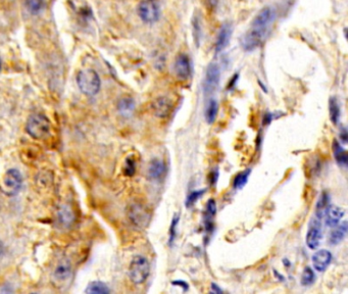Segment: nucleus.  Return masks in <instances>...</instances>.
<instances>
[{
    "label": "nucleus",
    "instance_id": "f257e3e1",
    "mask_svg": "<svg viewBox=\"0 0 348 294\" xmlns=\"http://www.w3.org/2000/svg\"><path fill=\"white\" fill-rule=\"evenodd\" d=\"M275 19V12L270 6L263 7L252 19L250 28L242 38L241 45L245 51H253L261 46Z\"/></svg>",
    "mask_w": 348,
    "mask_h": 294
},
{
    "label": "nucleus",
    "instance_id": "f03ea898",
    "mask_svg": "<svg viewBox=\"0 0 348 294\" xmlns=\"http://www.w3.org/2000/svg\"><path fill=\"white\" fill-rule=\"evenodd\" d=\"M77 84L82 93L87 96H94L99 92L101 82L96 72L92 69H86L78 74Z\"/></svg>",
    "mask_w": 348,
    "mask_h": 294
},
{
    "label": "nucleus",
    "instance_id": "7ed1b4c3",
    "mask_svg": "<svg viewBox=\"0 0 348 294\" xmlns=\"http://www.w3.org/2000/svg\"><path fill=\"white\" fill-rule=\"evenodd\" d=\"M50 121L45 114H32L26 123V131L32 138L40 140L45 138L50 132Z\"/></svg>",
    "mask_w": 348,
    "mask_h": 294
},
{
    "label": "nucleus",
    "instance_id": "20e7f679",
    "mask_svg": "<svg viewBox=\"0 0 348 294\" xmlns=\"http://www.w3.org/2000/svg\"><path fill=\"white\" fill-rule=\"evenodd\" d=\"M150 273L149 261L142 256H136L130 262L129 277L136 285L143 284Z\"/></svg>",
    "mask_w": 348,
    "mask_h": 294
},
{
    "label": "nucleus",
    "instance_id": "39448f33",
    "mask_svg": "<svg viewBox=\"0 0 348 294\" xmlns=\"http://www.w3.org/2000/svg\"><path fill=\"white\" fill-rule=\"evenodd\" d=\"M137 13L140 19L147 25H153L158 22L162 15V8L158 0H141Z\"/></svg>",
    "mask_w": 348,
    "mask_h": 294
},
{
    "label": "nucleus",
    "instance_id": "423d86ee",
    "mask_svg": "<svg viewBox=\"0 0 348 294\" xmlns=\"http://www.w3.org/2000/svg\"><path fill=\"white\" fill-rule=\"evenodd\" d=\"M128 218L130 222L138 229H145L151 220V213L145 205L135 202L128 207Z\"/></svg>",
    "mask_w": 348,
    "mask_h": 294
},
{
    "label": "nucleus",
    "instance_id": "0eeeda50",
    "mask_svg": "<svg viewBox=\"0 0 348 294\" xmlns=\"http://www.w3.org/2000/svg\"><path fill=\"white\" fill-rule=\"evenodd\" d=\"M23 185V177L18 170H8L1 180V190L8 196L18 194Z\"/></svg>",
    "mask_w": 348,
    "mask_h": 294
},
{
    "label": "nucleus",
    "instance_id": "6e6552de",
    "mask_svg": "<svg viewBox=\"0 0 348 294\" xmlns=\"http://www.w3.org/2000/svg\"><path fill=\"white\" fill-rule=\"evenodd\" d=\"M220 80V70L218 64H210L205 73L204 83H203V89L205 94H212L214 93L217 88L219 87Z\"/></svg>",
    "mask_w": 348,
    "mask_h": 294
},
{
    "label": "nucleus",
    "instance_id": "1a4fd4ad",
    "mask_svg": "<svg viewBox=\"0 0 348 294\" xmlns=\"http://www.w3.org/2000/svg\"><path fill=\"white\" fill-rule=\"evenodd\" d=\"M174 72L176 76L181 80H187L191 76V62H190V59L186 55L181 54L176 57L174 64Z\"/></svg>",
    "mask_w": 348,
    "mask_h": 294
},
{
    "label": "nucleus",
    "instance_id": "9d476101",
    "mask_svg": "<svg viewBox=\"0 0 348 294\" xmlns=\"http://www.w3.org/2000/svg\"><path fill=\"white\" fill-rule=\"evenodd\" d=\"M322 240V229L319 220H313L311 222L310 229L307 233V238L305 242L311 249L318 248Z\"/></svg>",
    "mask_w": 348,
    "mask_h": 294
},
{
    "label": "nucleus",
    "instance_id": "9b49d317",
    "mask_svg": "<svg viewBox=\"0 0 348 294\" xmlns=\"http://www.w3.org/2000/svg\"><path fill=\"white\" fill-rule=\"evenodd\" d=\"M173 109V102L170 98L165 96L157 97L152 103V110L156 117L164 119L170 114Z\"/></svg>",
    "mask_w": 348,
    "mask_h": 294
},
{
    "label": "nucleus",
    "instance_id": "f8f14e48",
    "mask_svg": "<svg viewBox=\"0 0 348 294\" xmlns=\"http://www.w3.org/2000/svg\"><path fill=\"white\" fill-rule=\"evenodd\" d=\"M232 36V25L227 22L221 25L216 39V52L220 54L223 51L229 44Z\"/></svg>",
    "mask_w": 348,
    "mask_h": 294
},
{
    "label": "nucleus",
    "instance_id": "ddd939ff",
    "mask_svg": "<svg viewBox=\"0 0 348 294\" xmlns=\"http://www.w3.org/2000/svg\"><path fill=\"white\" fill-rule=\"evenodd\" d=\"M331 261H332V254L327 249L316 251V253L312 256V265L313 268L318 272H324L330 266Z\"/></svg>",
    "mask_w": 348,
    "mask_h": 294
},
{
    "label": "nucleus",
    "instance_id": "4468645a",
    "mask_svg": "<svg viewBox=\"0 0 348 294\" xmlns=\"http://www.w3.org/2000/svg\"><path fill=\"white\" fill-rule=\"evenodd\" d=\"M72 274H73V269L70 260L62 259L58 262V265L55 270L54 278L58 283H65L69 279H71Z\"/></svg>",
    "mask_w": 348,
    "mask_h": 294
},
{
    "label": "nucleus",
    "instance_id": "2eb2a0df",
    "mask_svg": "<svg viewBox=\"0 0 348 294\" xmlns=\"http://www.w3.org/2000/svg\"><path fill=\"white\" fill-rule=\"evenodd\" d=\"M345 215V209L336 206V205H330L328 211H327L325 217H326V224L328 227L333 228L336 225H338L340 223V220Z\"/></svg>",
    "mask_w": 348,
    "mask_h": 294
},
{
    "label": "nucleus",
    "instance_id": "dca6fc26",
    "mask_svg": "<svg viewBox=\"0 0 348 294\" xmlns=\"http://www.w3.org/2000/svg\"><path fill=\"white\" fill-rule=\"evenodd\" d=\"M334 229L331 231L330 237H329V242L332 245H338L344 240L346 234H347V222L344 220L341 224L336 225L333 227Z\"/></svg>",
    "mask_w": 348,
    "mask_h": 294
},
{
    "label": "nucleus",
    "instance_id": "f3484780",
    "mask_svg": "<svg viewBox=\"0 0 348 294\" xmlns=\"http://www.w3.org/2000/svg\"><path fill=\"white\" fill-rule=\"evenodd\" d=\"M59 223L65 227H71L75 222V214L69 205H63L58 209L57 213Z\"/></svg>",
    "mask_w": 348,
    "mask_h": 294
},
{
    "label": "nucleus",
    "instance_id": "a211bd4d",
    "mask_svg": "<svg viewBox=\"0 0 348 294\" xmlns=\"http://www.w3.org/2000/svg\"><path fill=\"white\" fill-rule=\"evenodd\" d=\"M165 165L161 160H153L148 166V178L151 180H158L164 175Z\"/></svg>",
    "mask_w": 348,
    "mask_h": 294
},
{
    "label": "nucleus",
    "instance_id": "6ab92c4d",
    "mask_svg": "<svg viewBox=\"0 0 348 294\" xmlns=\"http://www.w3.org/2000/svg\"><path fill=\"white\" fill-rule=\"evenodd\" d=\"M217 213V204L214 199H209L204 211V223L207 231L213 228V220Z\"/></svg>",
    "mask_w": 348,
    "mask_h": 294
},
{
    "label": "nucleus",
    "instance_id": "aec40b11",
    "mask_svg": "<svg viewBox=\"0 0 348 294\" xmlns=\"http://www.w3.org/2000/svg\"><path fill=\"white\" fill-rule=\"evenodd\" d=\"M118 110L123 117H130L135 110L134 99L132 97H123L118 103Z\"/></svg>",
    "mask_w": 348,
    "mask_h": 294
},
{
    "label": "nucleus",
    "instance_id": "412c9836",
    "mask_svg": "<svg viewBox=\"0 0 348 294\" xmlns=\"http://www.w3.org/2000/svg\"><path fill=\"white\" fill-rule=\"evenodd\" d=\"M330 202H329V195L327 194V192H322L318 202L315 205V216L318 219H323L328 211V208L330 206Z\"/></svg>",
    "mask_w": 348,
    "mask_h": 294
},
{
    "label": "nucleus",
    "instance_id": "4be33fe9",
    "mask_svg": "<svg viewBox=\"0 0 348 294\" xmlns=\"http://www.w3.org/2000/svg\"><path fill=\"white\" fill-rule=\"evenodd\" d=\"M333 149H334V157L340 166H347L348 164V155L346 150L343 148L342 146H340V144L335 141L334 145H333Z\"/></svg>",
    "mask_w": 348,
    "mask_h": 294
},
{
    "label": "nucleus",
    "instance_id": "5701e85b",
    "mask_svg": "<svg viewBox=\"0 0 348 294\" xmlns=\"http://www.w3.org/2000/svg\"><path fill=\"white\" fill-rule=\"evenodd\" d=\"M219 112V103L216 99H210L205 109V120L207 124H214Z\"/></svg>",
    "mask_w": 348,
    "mask_h": 294
},
{
    "label": "nucleus",
    "instance_id": "b1692460",
    "mask_svg": "<svg viewBox=\"0 0 348 294\" xmlns=\"http://www.w3.org/2000/svg\"><path fill=\"white\" fill-rule=\"evenodd\" d=\"M85 292L91 294H108L110 292V289L108 287L107 284H104L103 282L94 281L88 285Z\"/></svg>",
    "mask_w": 348,
    "mask_h": 294
},
{
    "label": "nucleus",
    "instance_id": "393cba45",
    "mask_svg": "<svg viewBox=\"0 0 348 294\" xmlns=\"http://www.w3.org/2000/svg\"><path fill=\"white\" fill-rule=\"evenodd\" d=\"M329 112H330V120L333 124L337 125L340 119V107L339 103L335 97H331L329 101Z\"/></svg>",
    "mask_w": 348,
    "mask_h": 294
},
{
    "label": "nucleus",
    "instance_id": "a878e982",
    "mask_svg": "<svg viewBox=\"0 0 348 294\" xmlns=\"http://www.w3.org/2000/svg\"><path fill=\"white\" fill-rule=\"evenodd\" d=\"M192 36L196 45L199 46L202 36V26H201V20H200L198 16H194L192 18Z\"/></svg>",
    "mask_w": 348,
    "mask_h": 294
},
{
    "label": "nucleus",
    "instance_id": "bb28decb",
    "mask_svg": "<svg viewBox=\"0 0 348 294\" xmlns=\"http://www.w3.org/2000/svg\"><path fill=\"white\" fill-rule=\"evenodd\" d=\"M251 174V170H245L243 172H241L239 173L235 178H234V181H233V187L235 189H242L243 188L247 181H248V178Z\"/></svg>",
    "mask_w": 348,
    "mask_h": 294
},
{
    "label": "nucleus",
    "instance_id": "cd10ccee",
    "mask_svg": "<svg viewBox=\"0 0 348 294\" xmlns=\"http://www.w3.org/2000/svg\"><path fill=\"white\" fill-rule=\"evenodd\" d=\"M315 281V274L313 270H311V268L307 267L301 274V279H300V283L301 285L303 286H310L311 284H313Z\"/></svg>",
    "mask_w": 348,
    "mask_h": 294
},
{
    "label": "nucleus",
    "instance_id": "c85d7f7f",
    "mask_svg": "<svg viewBox=\"0 0 348 294\" xmlns=\"http://www.w3.org/2000/svg\"><path fill=\"white\" fill-rule=\"evenodd\" d=\"M26 6L31 14L36 15L43 7V0H26Z\"/></svg>",
    "mask_w": 348,
    "mask_h": 294
},
{
    "label": "nucleus",
    "instance_id": "c756f323",
    "mask_svg": "<svg viewBox=\"0 0 348 294\" xmlns=\"http://www.w3.org/2000/svg\"><path fill=\"white\" fill-rule=\"evenodd\" d=\"M136 172V163L134 161V159L132 157H129V159L126 160V164H125V167H124V173L126 176L128 177H132Z\"/></svg>",
    "mask_w": 348,
    "mask_h": 294
},
{
    "label": "nucleus",
    "instance_id": "7c9ffc66",
    "mask_svg": "<svg viewBox=\"0 0 348 294\" xmlns=\"http://www.w3.org/2000/svg\"><path fill=\"white\" fill-rule=\"evenodd\" d=\"M178 223H179V217L175 216L173 219V222L171 224V228H170V238H168V243L171 245L174 243V241L176 239L177 236V227H178Z\"/></svg>",
    "mask_w": 348,
    "mask_h": 294
},
{
    "label": "nucleus",
    "instance_id": "2f4dec72",
    "mask_svg": "<svg viewBox=\"0 0 348 294\" xmlns=\"http://www.w3.org/2000/svg\"><path fill=\"white\" fill-rule=\"evenodd\" d=\"M203 193H204V191H201V190H199V191H193L191 194H190V195L187 197L186 205H187L188 207L194 205V203L198 201L199 197L201 196Z\"/></svg>",
    "mask_w": 348,
    "mask_h": 294
},
{
    "label": "nucleus",
    "instance_id": "473e14b6",
    "mask_svg": "<svg viewBox=\"0 0 348 294\" xmlns=\"http://www.w3.org/2000/svg\"><path fill=\"white\" fill-rule=\"evenodd\" d=\"M204 2L206 8L209 10V12H214L219 4V0H204Z\"/></svg>",
    "mask_w": 348,
    "mask_h": 294
},
{
    "label": "nucleus",
    "instance_id": "72a5a7b5",
    "mask_svg": "<svg viewBox=\"0 0 348 294\" xmlns=\"http://www.w3.org/2000/svg\"><path fill=\"white\" fill-rule=\"evenodd\" d=\"M173 284H174V285H177V286L182 287L183 290H187V289H188V284H187V283H186L185 281H181V280L174 281Z\"/></svg>",
    "mask_w": 348,
    "mask_h": 294
},
{
    "label": "nucleus",
    "instance_id": "f704fd0d",
    "mask_svg": "<svg viewBox=\"0 0 348 294\" xmlns=\"http://www.w3.org/2000/svg\"><path fill=\"white\" fill-rule=\"evenodd\" d=\"M340 140L342 141V143L346 144L347 143V131L345 128H343L341 131H340Z\"/></svg>",
    "mask_w": 348,
    "mask_h": 294
},
{
    "label": "nucleus",
    "instance_id": "c9c22d12",
    "mask_svg": "<svg viewBox=\"0 0 348 294\" xmlns=\"http://www.w3.org/2000/svg\"><path fill=\"white\" fill-rule=\"evenodd\" d=\"M272 120H273L272 113H269V112L266 113V114H265V119H263V125H269Z\"/></svg>",
    "mask_w": 348,
    "mask_h": 294
},
{
    "label": "nucleus",
    "instance_id": "e433bc0d",
    "mask_svg": "<svg viewBox=\"0 0 348 294\" xmlns=\"http://www.w3.org/2000/svg\"><path fill=\"white\" fill-rule=\"evenodd\" d=\"M238 79V75H235V77L232 78V80L230 81V84H229V89H232V88H234L235 86V84H236V81Z\"/></svg>",
    "mask_w": 348,
    "mask_h": 294
},
{
    "label": "nucleus",
    "instance_id": "4c0bfd02",
    "mask_svg": "<svg viewBox=\"0 0 348 294\" xmlns=\"http://www.w3.org/2000/svg\"><path fill=\"white\" fill-rule=\"evenodd\" d=\"M212 288H213V291L214 292H219V293H221V292H223V291H221L220 288H219V286H217L216 284H214V283H213V284H212Z\"/></svg>",
    "mask_w": 348,
    "mask_h": 294
},
{
    "label": "nucleus",
    "instance_id": "58836bf2",
    "mask_svg": "<svg viewBox=\"0 0 348 294\" xmlns=\"http://www.w3.org/2000/svg\"><path fill=\"white\" fill-rule=\"evenodd\" d=\"M2 251H3V245H2L1 241H0V256L2 255Z\"/></svg>",
    "mask_w": 348,
    "mask_h": 294
},
{
    "label": "nucleus",
    "instance_id": "ea45409f",
    "mask_svg": "<svg viewBox=\"0 0 348 294\" xmlns=\"http://www.w3.org/2000/svg\"><path fill=\"white\" fill-rule=\"evenodd\" d=\"M0 71H1V59H0Z\"/></svg>",
    "mask_w": 348,
    "mask_h": 294
}]
</instances>
